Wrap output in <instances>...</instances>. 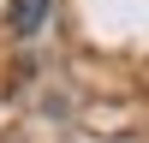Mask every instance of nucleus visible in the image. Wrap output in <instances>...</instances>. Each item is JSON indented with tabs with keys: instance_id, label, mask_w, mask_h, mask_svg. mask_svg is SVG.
Segmentation results:
<instances>
[{
	"instance_id": "f257e3e1",
	"label": "nucleus",
	"mask_w": 149,
	"mask_h": 143,
	"mask_svg": "<svg viewBox=\"0 0 149 143\" xmlns=\"http://www.w3.org/2000/svg\"><path fill=\"white\" fill-rule=\"evenodd\" d=\"M42 18H48V0H12V30L18 36H36Z\"/></svg>"
}]
</instances>
